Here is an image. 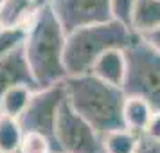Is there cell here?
Returning a JSON list of instances; mask_svg holds the SVG:
<instances>
[{"instance_id":"obj_1","label":"cell","mask_w":160,"mask_h":153,"mask_svg":"<svg viewBox=\"0 0 160 153\" xmlns=\"http://www.w3.org/2000/svg\"><path fill=\"white\" fill-rule=\"evenodd\" d=\"M65 42L67 33L52 8L45 2L27 27L23 42L25 58L40 88L52 87L68 78L65 67Z\"/></svg>"},{"instance_id":"obj_2","label":"cell","mask_w":160,"mask_h":153,"mask_svg":"<svg viewBox=\"0 0 160 153\" xmlns=\"http://www.w3.org/2000/svg\"><path fill=\"white\" fill-rule=\"evenodd\" d=\"M65 87L72 108L101 135L126 128L122 117L126 94L121 87L110 85L92 72L68 76Z\"/></svg>"},{"instance_id":"obj_3","label":"cell","mask_w":160,"mask_h":153,"mask_svg":"<svg viewBox=\"0 0 160 153\" xmlns=\"http://www.w3.org/2000/svg\"><path fill=\"white\" fill-rule=\"evenodd\" d=\"M137 38L128 23L112 18L92 23L67 34L65 67L68 76L90 74L95 61L110 49H126Z\"/></svg>"},{"instance_id":"obj_4","label":"cell","mask_w":160,"mask_h":153,"mask_svg":"<svg viewBox=\"0 0 160 153\" xmlns=\"http://www.w3.org/2000/svg\"><path fill=\"white\" fill-rule=\"evenodd\" d=\"M126 79L122 90L126 95H138L160 110V52L153 49L142 36L131 42L126 49Z\"/></svg>"},{"instance_id":"obj_5","label":"cell","mask_w":160,"mask_h":153,"mask_svg":"<svg viewBox=\"0 0 160 153\" xmlns=\"http://www.w3.org/2000/svg\"><path fill=\"white\" fill-rule=\"evenodd\" d=\"M65 97V81L47 88H40L36 92H32V97H31L27 108L18 117V123L22 126L23 133L25 131H38L45 137H49L54 144L56 153H59V146L56 140V123H58L59 106Z\"/></svg>"},{"instance_id":"obj_6","label":"cell","mask_w":160,"mask_h":153,"mask_svg":"<svg viewBox=\"0 0 160 153\" xmlns=\"http://www.w3.org/2000/svg\"><path fill=\"white\" fill-rule=\"evenodd\" d=\"M56 140L63 153H104L102 135L72 108L67 97L58 112Z\"/></svg>"},{"instance_id":"obj_7","label":"cell","mask_w":160,"mask_h":153,"mask_svg":"<svg viewBox=\"0 0 160 153\" xmlns=\"http://www.w3.org/2000/svg\"><path fill=\"white\" fill-rule=\"evenodd\" d=\"M47 4L67 34L85 25L115 18L112 0H47Z\"/></svg>"},{"instance_id":"obj_8","label":"cell","mask_w":160,"mask_h":153,"mask_svg":"<svg viewBox=\"0 0 160 153\" xmlns=\"http://www.w3.org/2000/svg\"><path fill=\"white\" fill-rule=\"evenodd\" d=\"M16 85H25L32 90H40L29 67V61L25 58L23 45L0 56V97L6 90Z\"/></svg>"},{"instance_id":"obj_9","label":"cell","mask_w":160,"mask_h":153,"mask_svg":"<svg viewBox=\"0 0 160 153\" xmlns=\"http://www.w3.org/2000/svg\"><path fill=\"white\" fill-rule=\"evenodd\" d=\"M43 0H0V27H29Z\"/></svg>"},{"instance_id":"obj_10","label":"cell","mask_w":160,"mask_h":153,"mask_svg":"<svg viewBox=\"0 0 160 153\" xmlns=\"http://www.w3.org/2000/svg\"><path fill=\"white\" fill-rule=\"evenodd\" d=\"M126 54L124 49H110L95 61L92 74H95L99 79L106 81L110 85L122 88L126 79Z\"/></svg>"},{"instance_id":"obj_11","label":"cell","mask_w":160,"mask_h":153,"mask_svg":"<svg viewBox=\"0 0 160 153\" xmlns=\"http://www.w3.org/2000/svg\"><path fill=\"white\" fill-rule=\"evenodd\" d=\"M160 25V0H135L130 27L135 34H144Z\"/></svg>"},{"instance_id":"obj_12","label":"cell","mask_w":160,"mask_h":153,"mask_svg":"<svg viewBox=\"0 0 160 153\" xmlns=\"http://www.w3.org/2000/svg\"><path fill=\"white\" fill-rule=\"evenodd\" d=\"M153 112L151 105L138 97V95H126L124 101V108H122V117H124V124L128 130H133L137 133H144L148 128V123L151 119Z\"/></svg>"},{"instance_id":"obj_13","label":"cell","mask_w":160,"mask_h":153,"mask_svg":"<svg viewBox=\"0 0 160 153\" xmlns=\"http://www.w3.org/2000/svg\"><path fill=\"white\" fill-rule=\"evenodd\" d=\"M32 92H36V90L25 87V85H16V87L6 90L4 95L0 97V114L18 119L20 114L27 108L31 97H32Z\"/></svg>"},{"instance_id":"obj_14","label":"cell","mask_w":160,"mask_h":153,"mask_svg":"<svg viewBox=\"0 0 160 153\" xmlns=\"http://www.w3.org/2000/svg\"><path fill=\"white\" fill-rule=\"evenodd\" d=\"M142 133H137L128 128L113 130L102 135V146L104 153H135L138 148Z\"/></svg>"},{"instance_id":"obj_15","label":"cell","mask_w":160,"mask_h":153,"mask_svg":"<svg viewBox=\"0 0 160 153\" xmlns=\"http://www.w3.org/2000/svg\"><path fill=\"white\" fill-rule=\"evenodd\" d=\"M23 130L16 117L0 114V153H16L20 150Z\"/></svg>"},{"instance_id":"obj_16","label":"cell","mask_w":160,"mask_h":153,"mask_svg":"<svg viewBox=\"0 0 160 153\" xmlns=\"http://www.w3.org/2000/svg\"><path fill=\"white\" fill-rule=\"evenodd\" d=\"M22 153H56L54 144L49 137H45L38 131H25L20 144Z\"/></svg>"},{"instance_id":"obj_17","label":"cell","mask_w":160,"mask_h":153,"mask_svg":"<svg viewBox=\"0 0 160 153\" xmlns=\"http://www.w3.org/2000/svg\"><path fill=\"white\" fill-rule=\"evenodd\" d=\"M27 36V27H0V56L22 47Z\"/></svg>"},{"instance_id":"obj_18","label":"cell","mask_w":160,"mask_h":153,"mask_svg":"<svg viewBox=\"0 0 160 153\" xmlns=\"http://www.w3.org/2000/svg\"><path fill=\"white\" fill-rule=\"evenodd\" d=\"M112 6H113V16L117 20L130 25L131 9L135 6V0H112Z\"/></svg>"},{"instance_id":"obj_19","label":"cell","mask_w":160,"mask_h":153,"mask_svg":"<svg viewBox=\"0 0 160 153\" xmlns=\"http://www.w3.org/2000/svg\"><path fill=\"white\" fill-rule=\"evenodd\" d=\"M135 153H160V140L158 139H151L142 133Z\"/></svg>"},{"instance_id":"obj_20","label":"cell","mask_w":160,"mask_h":153,"mask_svg":"<svg viewBox=\"0 0 160 153\" xmlns=\"http://www.w3.org/2000/svg\"><path fill=\"white\" fill-rule=\"evenodd\" d=\"M144 135L160 140V110H155V112H153V115H151V119H149V123H148V128H146Z\"/></svg>"},{"instance_id":"obj_21","label":"cell","mask_w":160,"mask_h":153,"mask_svg":"<svg viewBox=\"0 0 160 153\" xmlns=\"http://www.w3.org/2000/svg\"><path fill=\"white\" fill-rule=\"evenodd\" d=\"M138 36H142L148 43L151 45L153 49H157V51L160 52V25H158V27H155L153 31L144 33V34H138Z\"/></svg>"},{"instance_id":"obj_22","label":"cell","mask_w":160,"mask_h":153,"mask_svg":"<svg viewBox=\"0 0 160 153\" xmlns=\"http://www.w3.org/2000/svg\"><path fill=\"white\" fill-rule=\"evenodd\" d=\"M16 153H22V151H20V150H18V151H16Z\"/></svg>"},{"instance_id":"obj_23","label":"cell","mask_w":160,"mask_h":153,"mask_svg":"<svg viewBox=\"0 0 160 153\" xmlns=\"http://www.w3.org/2000/svg\"><path fill=\"white\" fill-rule=\"evenodd\" d=\"M43 2H47V0H43Z\"/></svg>"},{"instance_id":"obj_24","label":"cell","mask_w":160,"mask_h":153,"mask_svg":"<svg viewBox=\"0 0 160 153\" xmlns=\"http://www.w3.org/2000/svg\"><path fill=\"white\" fill-rule=\"evenodd\" d=\"M59 153H63V151H59Z\"/></svg>"}]
</instances>
